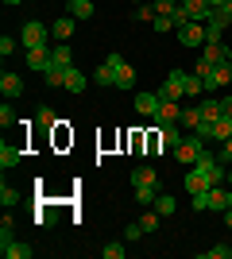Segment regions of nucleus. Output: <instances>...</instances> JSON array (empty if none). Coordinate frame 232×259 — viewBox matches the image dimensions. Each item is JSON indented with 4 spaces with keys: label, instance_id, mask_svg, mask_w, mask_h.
Listing matches in <instances>:
<instances>
[{
    "label": "nucleus",
    "instance_id": "f257e3e1",
    "mask_svg": "<svg viewBox=\"0 0 232 259\" xmlns=\"http://www.w3.org/2000/svg\"><path fill=\"white\" fill-rule=\"evenodd\" d=\"M224 182H228V174H224V162L217 159V155L205 151V155H201V159L186 170V182H182V186H186V194L194 197V194H205L209 186H224Z\"/></svg>",
    "mask_w": 232,
    "mask_h": 259
},
{
    "label": "nucleus",
    "instance_id": "f03ea898",
    "mask_svg": "<svg viewBox=\"0 0 232 259\" xmlns=\"http://www.w3.org/2000/svg\"><path fill=\"white\" fill-rule=\"evenodd\" d=\"M132 186H135V201H140V205H151L155 201V194H159V190H155V186H159V174H155V166H132Z\"/></svg>",
    "mask_w": 232,
    "mask_h": 259
},
{
    "label": "nucleus",
    "instance_id": "7ed1b4c3",
    "mask_svg": "<svg viewBox=\"0 0 232 259\" xmlns=\"http://www.w3.org/2000/svg\"><path fill=\"white\" fill-rule=\"evenodd\" d=\"M47 39H55L51 35V27H43L39 20H27L20 27V43H23V51H31V47H47Z\"/></svg>",
    "mask_w": 232,
    "mask_h": 259
},
{
    "label": "nucleus",
    "instance_id": "20e7f679",
    "mask_svg": "<svg viewBox=\"0 0 232 259\" xmlns=\"http://www.w3.org/2000/svg\"><path fill=\"white\" fill-rule=\"evenodd\" d=\"M201 155H205V140H201L198 132H194V136H186V140L174 147V159H178V162H186V166H194Z\"/></svg>",
    "mask_w": 232,
    "mask_h": 259
},
{
    "label": "nucleus",
    "instance_id": "39448f33",
    "mask_svg": "<svg viewBox=\"0 0 232 259\" xmlns=\"http://www.w3.org/2000/svg\"><path fill=\"white\" fill-rule=\"evenodd\" d=\"M159 97H166V101H182L186 97V70H170L166 81H163V89H159Z\"/></svg>",
    "mask_w": 232,
    "mask_h": 259
},
{
    "label": "nucleus",
    "instance_id": "423d86ee",
    "mask_svg": "<svg viewBox=\"0 0 232 259\" xmlns=\"http://www.w3.org/2000/svg\"><path fill=\"white\" fill-rule=\"evenodd\" d=\"M178 43L182 47H205V23L190 20L186 27H178Z\"/></svg>",
    "mask_w": 232,
    "mask_h": 259
},
{
    "label": "nucleus",
    "instance_id": "0eeeda50",
    "mask_svg": "<svg viewBox=\"0 0 232 259\" xmlns=\"http://www.w3.org/2000/svg\"><path fill=\"white\" fill-rule=\"evenodd\" d=\"M109 62L116 66V89H132V85H135L132 62H124V54H109Z\"/></svg>",
    "mask_w": 232,
    "mask_h": 259
},
{
    "label": "nucleus",
    "instance_id": "6e6552de",
    "mask_svg": "<svg viewBox=\"0 0 232 259\" xmlns=\"http://www.w3.org/2000/svg\"><path fill=\"white\" fill-rule=\"evenodd\" d=\"M155 124L159 128H166V124H178L182 120V108H178V101H166V97H159V112H155Z\"/></svg>",
    "mask_w": 232,
    "mask_h": 259
},
{
    "label": "nucleus",
    "instance_id": "1a4fd4ad",
    "mask_svg": "<svg viewBox=\"0 0 232 259\" xmlns=\"http://www.w3.org/2000/svg\"><path fill=\"white\" fill-rule=\"evenodd\" d=\"M27 70L47 74V70H51V51H47V47H31V51H27Z\"/></svg>",
    "mask_w": 232,
    "mask_h": 259
},
{
    "label": "nucleus",
    "instance_id": "9d476101",
    "mask_svg": "<svg viewBox=\"0 0 232 259\" xmlns=\"http://www.w3.org/2000/svg\"><path fill=\"white\" fill-rule=\"evenodd\" d=\"M221 85H232V62H217V66H213V77L205 81L209 93H213V89H221Z\"/></svg>",
    "mask_w": 232,
    "mask_h": 259
},
{
    "label": "nucleus",
    "instance_id": "9b49d317",
    "mask_svg": "<svg viewBox=\"0 0 232 259\" xmlns=\"http://www.w3.org/2000/svg\"><path fill=\"white\" fill-rule=\"evenodd\" d=\"M0 93H4V97H20L23 93V77L16 74V70H4V74H0Z\"/></svg>",
    "mask_w": 232,
    "mask_h": 259
},
{
    "label": "nucleus",
    "instance_id": "f8f14e48",
    "mask_svg": "<svg viewBox=\"0 0 232 259\" xmlns=\"http://www.w3.org/2000/svg\"><path fill=\"white\" fill-rule=\"evenodd\" d=\"M0 255L4 259H31L35 248L31 244H20V240H8V244H0Z\"/></svg>",
    "mask_w": 232,
    "mask_h": 259
},
{
    "label": "nucleus",
    "instance_id": "ddd939ff",
    "mask_svg": "<svg viewBox=\"0 0 232 259\" xmlns=\"http://www.w3.org/2000/svg\"><path fill=\"white\" fill-rule=\"evenodd\" d=\"M178 4L190 12V20H201V23H205L213 16V4H209V0H178Z\"/></svg>",
    "mask_w": 232,
    "mask_h": 259
},
{
    "label": "nucleus",
    "instance_id": "4468645a",
    "mask_svg": "<svg viewBox=\"0 0 232 259\" xmlns=\"http://www.w3.org/2000/svg\"><path fill=\"white\" fill-rule=\"evenodd\" d=\"M20 159H23V151H20V143H0V166L4 170H12V166H20Z\"/></svg>",
    "mask_w": 232,
    "mask_h": 259
},
{
    "label": "nucleus",
    "instance_id": "2eb2a0df",
    "mask_svg": "<svg viewBox=\"0 0 232 259\" xmlns=\"http://www.w3.org/2000/svg\"><path fill=\"white\" fill-rule=\"evenodd\" d=\"M85 85H89V77L81 74L77 66H70V70H66V81H62V89H66V93H85Z\"/></svg>",
    "mask_w": 232,
    "mask_h": 259
},
{
    "label": "nucleus",
    "instance_id": "dca6fc26",
    "mask_svg": "<svg viewBox=\"0 0 232 259\" xmlns=\"http://www.w3.org/2000/svg\"><path fill=\"white\" fill-rule=\"evenodd\" d=\"M51 35H55L58 43H70V35H74V16H58L55 27H51Z\"/></svg>",
    "mask_w": 232,
    "mask_h": 259
},
{
    "label": "nucleus",
    "instance_id": "f3484780",
    "mask_svg": "<svg viewBox=\"0 0 232 259\" xmlns=\"http://www.w3.org/2000/svg\"><path fill=\"white\" fill-rule=\"evenodd\" d=\"M201 58L213 62V66H217V62H228V47H224V43H205V47H201Z\"/></svg>",
    "mask_w": 232,
    "mask_h": 259
},
{
    "label": "nucleus",
    "instance_id": "a211bd4d",
    "mask_svg": "<svg viewBox=\"0 0 232 259\" xmlns=\"http://www.w3.org/2000/svg\"><path fill=\"white\" fill-rule=\"evenodd\" d=\"M51 66H58V70H70V66H74V54H70V43H58L55 51H51Z\"/></svg>",
    "mask_w": 232,
    "mask_h": 259
},
{
    "label": "nucleus",
    "instance_id": "6ab92c4d",
    "mask_svg": "<svg viewBox=\"0 0 232 259\" xmlns=\"http://www.w3.org/2000/svg\"><path fill=\"white\" fill-rule=\"evenodd\" d=\"M93 81H97V85H116V66H112L109 58H105V62H101L97 70H93Z\"/></svg>",
    "mask_w": 232,
    "mask_h": 259
},
{
    "label": "nucleus",
    "instance_id": "aec40b11",
    "mask_svg": "<svg viewBox=\"0 0 232 259\" xmlns=\"http://www.w3.org/2000/svg\"><path fill=\"white\" fill-rule=\"evenodd\" d=\"M135 108H140L144 116H155V112H159V93H135Z\"/></svg>",
    "mask_w": 232,
    "mask_h": 259
},
{
    "label": "nucleus",
    "instance_id": "412c9836",
    "mask_svg": "<svg viewBox=\"0 0 232 259\" xmlns=\"http://www.w3.org/2000/svg\"><path fill=\"white\" fill-rule=\"evenodd\" d=\"M198 108H201V116H205V120H217V116H224L221 97H201V101H198Z\"/></svg>",
    "mask_w": 232,
    "mask_h": 259
},
{
    "label": "nucleus",
    "instance_id": "4be33fe9",
    "mask_svg": "<svg viewBox=\"0 0 232 259\" xmlns=\"http://www.w3.org/2000/svg\"><path fill=\"white\" fill-rule=\"evenodd\" d=\"M159 140H163L166 147L174 151V147H178L182 140H186V136H182V128H178V124H166V128H159Z\"/></svg>",
    "mask_w": 232,
    "mask_h": 259
},
{
    "label": "nucleus",
    "instance_id": "5701e85b",
    "mask_svg": "<svg viewBox=\"0 0 232 259\" xmlns=\"http://www.w3.org/2000/svg\"><path fill=\"white\" fill-rule=\"evenodd\" d=\"M151 209H155V213H159V217H166V213H174V209H178V201H174V197H170V194H155Z\"/></svg>",
    "mask_w": 232,
    "mask_h": 259
},
{
    "label": "nucleus",
    "instance_id": "b1692460",
    "mask_svg": "<svg viewBox=\"0 0 232 259\" xmlns=\"http://www.w3.org/2000/svg\"><path fill=\"white\" fill-rule=\"evenodd\" d=\"M213 140H232V116H217L213 120Z\"/></svg>",
    "mask_w": 232,
    "mask_h": 259
},
{
    "label": "nucleus",
    "instance_id": "393cba45",
    "mask_svg": "<svg viewBox=\"0 0 232 259\" xmlns=\"http://www.w3.org/2000/svg\"><path fill=\"white\" fill-rule=\"evenodd\" d=\"M70 16L74 20H93V0H70Z\"/></svg>",
    "mask_w": 232,
    "mask_h": 259
},
{
    "label": "nucleus",
    "instance_id": "a878e982",
    "mask_svg": "<svg viewBox=\"0 0 232 259\" xmlns=\"http://www.w3.org/2000/svg\"><path fill=\"white\" fill-rule=\"evenodd\" d=\"M201 108L194 105V108H182V120H178V124H182V128H190V132H198V124H201Z\"/></svg>",
    "mask_w": 232,
    "mask_h": 259
},
{
    "label": "nucleus",
    "instance_id": "bb28decb",
    "mask_svg": "<svg viewBox=\"0 0 232 259\" xmlns=\"http://www.w3.org/2000/svg\"><path fill=\"white\" fill-rule=\"evenodd\" d=\"M43 81H47L51 89H62V81H66V70H58V66H51V70L43 74Z\"/></svg>",
    "mask_w": 232,
    "mask_h": 259
},
{
    "label": "nucleus",
    "instance_id": "cd10ccee",
    "mask_svg": "<svg viewBox=\"0 0 232 259\" xmlns=\"http://www.w3.org/2000/svg\"><path fill=\"white\" fill-rule=\"evenodd\" d=\"M205 93V81L198 74H186V97H201Z\"/></svg>",
    "mask_w": 232,
    "mask_h": 259
},
{
    "label": "nucleus",
    "instance_id": "c85d7f7f",
    "mask_svg": "<svg viewBox=\"0 0 232 259\" xmlns=\"http://www.w3.org/2000/svg\"><path fill=\"white\" fill-rule=\"evenodd\" d=\"M0 124H4V128H16V124H20V116H16V108H12L8 101L0 105Z\"/></svg>",
    "mask_w": 232,
    "mask_h": 259
},
{
    "label": "nucleus",
    "instance_id": "c756f323",
    "mask_svg": "<svg viewBox=\"0 0 232 259\" xmlns=\"http://www.w3.org/2000/svg\"><path fill=\"white\" fill-rule=\"evenodd\" d=\"M35 120H39V128H55V124H58V116H55V108H51V105L39 108V116H35Z\"/></svg>",
    "mask_w": 232,
    "mask_h": 259
},
{
    "label": "nucleus",
    "instance_id": "7c9ffc66",
    "mask_svg": "<svg viewBox=\"0 0 232 259\" xmlns=\"http://www.w3.org/2000/svg\"><path fill=\"white\" fill-rule=\"evenodd\" d=\"M155 16H159L155 4H135V20H140V23H155Z\"/></svg>",
    "mask_w": 232,
    "mask_h": 259
},
{
    "label": "nucleus",
    "instance_id": "2f4dec72",
    "mask_svg": "<svg viewBox=\"0 0 232 259\" xmlns=\"http://www.w3.org/2000/svg\"><path fill=\"white\" fill-rule=\"evenodd\" d=\"M101 255H105V259H124V255H128V248L112 240V244H105V248H101Z\"/></svg>",
    "mask_w": 232,
    "mask_h": 259
},
{
    "label": "nucleus",
    "instance_id": "473e14b6",
    "mask_svg": "<svg viewBox=\"0 0 232 259\" xmlns=\"http://www.w3.org/2000/svg\"><path fill=\"white\" fill-rule=\"evenodd\" d=\"M16 201H20V190H12V186H0V205L12 209Z\"/></svg>",
    "mask_w": 232,
    "mask_h": 259
},
{
    "label": "nucleus",
    "instance_id": "72a5a7b5",
    "mask_svg": "<svg viewBox=\"0 0 232 259\" xmlns=\"http://www.w3.org/2000/svg\"><path fill=\"white\" fill-rule=\"evenodd\" d=\"M140 225H144V232H155V228H159V213H155V209H147V213L140 217Z\"/></svg>",
    "mask_w": 232,
    "mask_h": 259
},
{
    "label": "nucleus",
    "instance_id": "f704fd0d",
    "mask_svg": "<svg viewBox=\"0 0 232 259\" xmlns=\"http://www.w3.org/2000/svg\"><path fill=\"white\" fill-rule=\"evenodd\" d=\"M205 259H232V248H228V244H217V248L205 251Z\"/></svg>",
    "mask_w": 232,
    "mask_h": 259
},
{
    "label": "nucleus",
    "instance_id": "c9c22d12",
    "mask_svg": "<svg viewBox=\"0 0 232 259\" xmlns=\"http://www.w3.org/2000/svg\"><path fill=\"white\" fill-rule=\"evenodd\" d=\"M151 27H155V31H178L170 16H155V23H151Z\"/></svg>",
    "mask_w": 232,
    "mask_h": 259
},
{
    "label": "nucleus",
    "instance_id": "e433bc0d",
    "mask_svg": "<svg viewBox=\"0 0 232 259\" xmlns=\"http://www.w3.org/2000/svg\"><path fill=\"white\" fill-rule=\"evenodd\" d=\"M155 4V12H159V16H170V12L178 8V0H151Z\"/></svg>",
    "mask_w": 232,
    "mask_h": 259
},
{
    "label": "nucleus",
    "instance_id": "4c0bfd02",
    "mask_svg": "<svg viewBox=\"0 0 232 259\" xmlns=\"http://www.w3.org/2000/svg\"><path fill=\"white\" fill-rule=\"evenodd\" d=\"M140 236H144V225H140V221L124 225V240H140Z\"/></svg>",
    "mask_w": 232,
    "mask_h": 259
},
{
    "label": "nucleus",
    "instance_id": "58836bf2",
    "mask_svg": "<svg viewBox=\"0 0 232 259\" xmlns=\"http://www.w3.org/2000/svg\"><path fill=\"white\" fill-rule=\"evenodd\" d=\"M170 20H174V27H186V23H190V12L182 8V4H178V8L170 12Z\"/></svg>",
    "mask_w": 232,
    "mask_h": 259
},
{
    "label": "nucleus",
    "instance_id": "ea45409f",
    "mask_svg": "<svg viewBox=\"0 0 232 259\" xmlns=\"http://www.w3.org/2000/svg\"><path fill=\"white\" fill-rule=\"evenodd\" d=\"M12 240V217H4V221H0V244H8Z\"/></svg>",
    "mask_w": 232,
    "mask_h": 259
},
{
    "label": "nucleus",
    "instance_id": "a19ab883",
    "mask_svg": "<svg viewBox=\"0 0 232 259\" xmlns=\"http://www.w3.org/2000/svg\"><path fill=\"white\" fill-rule=\"evenodd\" d=\"M12 51H16V39H12V35H4V39H0V54H4V58H12Z\"/></svg>",
    "mask_w": 232,
    "mask_h": 259
},
{
    "label": "nucleus",
    "instance_id": "79ce46f5",
    "mask_svg": "<svg viewBox=\"0 0 232 259\" xmlns=\"http://www.w3.org/2000/svg\"><path fill=\"white\" fill-rule=\"evenodd\" d=\"M217 159H221V162H232V140H224V151L217 155Z\"/></svg>",
    "mask_w": 232,
    "mask_h": 259
},
{
    "label": "nucleus",
    "instance_id": "37998d69",
    "mask_svg": "<svg viewBox=\"0 0 232 259\" xmlns=\"http://www.w3.org/2000/svg\"><path fill=\"white\" fill-rule=\"evenodd\" d=\"M221 108H224V116H232V97H228V93L221 97Z\"/></svg>",
    "mask_w": 232,
    "mask_h": 259
},
{
    "label": "nucleus",
    "instance_id": "c03bdc74",
    "mask_svg": "<svg viewBox=\"0 0 232 259\" xmlns=\"http://www.w3.org/2000/svg\"><path fill=\"white\" fill-rule=\"evenodd\" d=\"M224 225H228V228H232V209H224Z\"/></svg>",
    "mask_w": 232,
    "mask_h": 259
},
{
    "label": "nucleus",
    "instance_id": "a18cd8bd",
    "mask_svg": "<svg viewBox=\"0 0 232 259\" xmlns=\"http://www.w3.org/2000/svg\"><path fill=\"white\" fill-rule=\"evenodd\" d=\"M4 4H8V8H16V4H23V0H4Z\"/></svg>",
    "mask_w": 232,
    "mask_h": 259
},
{
    "label": "nucleus",
    "instance_id": "49530a36",
    "mask_svg": "<svg viewBox=\"0 0 232 259\" xmlns=\"http://www.w3.org/2000/svg\"><path fill=\"white\" fill-rule=\"evenodd\" d=\"M209 4H213V8H224V0H209Z\"/></svg>",
    "mask_w": 232,
    "mask_h": 259
},
{
    "label": "nucleus",
    "instance_id": "de8ad7c7",
    "mask_svg": "<svg viewBox=\"0 0 232 259\" xmlns=\"http://www.w3.org/2000/svg\"><path fill=\"white\" fill-rule=\"evenodd\" d=\"M224 12H232V0H224Z\"/></svg>",
    "mask_w": 232,
    "mask_h": 259
},
{
    "label": "nucleus",
    "instance_id": "09e8293b",
    "mask_svg": "<svg viewBox=\"0 0 232 259\" xmlns=\"http://www.w3.org/2000/svg\"><path fill=\"white\" fill-rule=\"evenodd\" d=\"M228 209H232V186H228Z\"/></svg>",
    "mask_w": 232,
    "mask_h": 259
},
{
    "label": "nucleus",
    "instance_id": "8fccbe9b",
    "mask_svg": "<svg viewBox=\"0 0 232 259\" xmlns=\"http://www.w3.org/2000/svg\"><path fill=\"white\" fill-rule=\"evenodd\" d=\"M228 62H232V47H228Z\"/></svg>",
    "mask_w": 232,
    "mask_h": 259
},
{
    "label": "nucleus",
    "instance_id": "3c124183",
    "mask_svg": "<svg viewBox=\"0 0 232 259\" xmlns=\"http://www.w3.org/2000/svg\"><path fill=\"white\" fill-rule=\"evenodd\" d=\"M228 186H232V170H228Z\"/></svg>",
    "mask_w": 232,
    "mask_h": 259
}]
</instances>
